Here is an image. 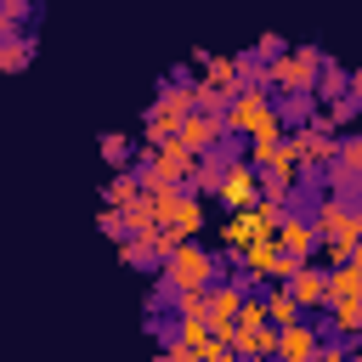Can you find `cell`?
Returning <instances> with one entry per match:
<instances>
[{
	"instance_id": "cell-1",
	"label": "cell",
	"mask_w": 362,
	"mask_h": 362,
	"mask_svg": "<svg viewBox=\"0 0 362 362\" xmlns=\"http://www.w3.org/2000/svg\"><path fill=\"white\" fill-rule=\"evenodd\" d=\"M158 272H164V288L170 294H187V288H209L215 277H226L221 272V255L215 249H204V243H181V249H170L164 260H158Z\"/></svg>"
},
{
	"instance_id": "cell-2",
	"label": "cell",
	"mask_w": 362,
	"mask_h": 362,
	"mask_svg": "<svg viewBox=\"0 0 362 362\" xmlns=\"http://www.w3.org/2000/svg\"><path fill=\"white\" fill-rule=\"evenodd\" d=\"M322 62H328V57H322L317 45H288L283 57L266 62V85H277V90H317Z\"/></svg>"
},
{
	"instance_id": "cell-3",
	"label": "cell",
	"mask_w": 362,
	"mask_h": 362,
	"mask_svg": "<svg viewBox=\"0 0 362 362\" xmlns=\"http://www.w3.org/2000/svg\"><path fill=\"white\" fill-rule=\"evenodd\" d=\"M226 136H255V130H266V124H277V96L266 90V85H243L232 102H226Z\"/></svg>"
},
{
	"instance_id": "cell-4",
	"label": "cell",
	"mask_w": 362,
	"mask_h": 362,
	"mask_svg": "<svg viewBox=\"0 0 362 362\" xmlns=\"http://www.w3.org/2000/svg\"><path fill=\"white\" fill-rule=\"evenodd\" d=\"M277 215H283V209H272V204L226 209V221H221V249L238 255V249H249L255 238H277Z\"/></svg>"
},
{
	"instance_id": "cell-5",
	"label": "cell",
	"mask_w": 362,
	"mask_h": 362,
	"mask_svg": "<svg viewBox=\"0 0 362 362\" xmlns=\"http://www.w3.org/2000/svg\"><path fill=\"white\" fill-rule=\"evenodd\" d=\"M288 147H294L300 170H328V164L339 158V130H334L328 119H305V124L288 136Z\"/></svg>"
},
{
	"instance_id": "cell-6",
	"label": "cell",
	"mask_w": 362,
	"mask_h": 362,
	"mask_svg": "<svg viewBox=\"0 0 362 362\" xmlns=\"http://www.w3.org/2000/svg\"><path fill=\"white\" fill-rule=\"evenodd\" d=\"M221 209H249V204H260V170L249 164V158H226L221 153Z\"/></svg>"
},
{
	"instance_id": "cell-7",
	"label": "cell",
	"mask_w": 362,
	"mask_h": 362,
	"mask_svg": "<svg viewBox=\"0 0 362 362\" xmlns=\"http://www.w3.org/2000/svg\"><path fill=\"white\" fill-rule=\"evenodd\" d=\"M243 283L226 272V277H215L209 283V328H215V339H232L238 334V311H243Z\"/></svg>"
},
{
	"instance_id": "cell-8",
	"label": "cell",
	"mask_w": 362,
	"mask_h": 362,
	"mask_svg": "<svg viewBox=\"0 0 362 362\" xmlns=\"http://www.w3.org/2000/svg\"><path fill=\"white\" fill-rule=\"evenodd\" d=\"M322 339H328V328H322L317 317H300V322L277 328V356H283V362H317Z\"/></svg>"
},
{
	"instance_id": "cell-9",
	"label": "cell",
	"mask_w": 362,
	"mask_h": 362,
	"mask_svg": "<svg viewBox=\"0 0 362 362\" xmlns=\"http://www.w3.org/2000/svg\"><path fill=\"white\" fill-rule=\"evenodd\" d=\"M175 141H181V147H192L198 158H209V153H221V141H226V119H221V113H198V107H192V113L181 119V130H175Z\"/></svg>"
},
{
	"instance_id": "cell-10",
	"label": "cell",
	"mask_w": 362,
	"mask_h": 362,
	"mask_svg": "<svg viewBox=\"0 0 362 362\" xmlns=\"http://www.w3.org/2000/svg\"><path fill=\"white\" fill-rule=\"evenodd\" d=\"M317 221H305V215H294V209H283L277 215V249H288V255H300V260H311L317 255Z\"/></svg>"
},
{
	"instance_id": "cell-11",
	"label": "cell",
	"mask_w": 362,
	"mask_h": 362,
	"mask_svg": "<svg viewBox=\"0 0 362 362\" xmlns=\"http://www.w3.org/2000/svg\"><path fill=\"white\" fill-rule=\"evenodd\" d=\"M288 294L300 300V311H305V317H322V311H328V272H317V266L305 260V266L288 277Z\"/></svg>"
},
{
	"instance_id": "cell-12",
	"label": "cell",
	"mask_w": 362,
	"mask_h": 362,
	"mask_svg": "<svg viewBox=\"0 0 362 362\" xmlns=\"http://www.w3.org/2000/svg\"><path fill=\"white\" fill-rule=\"evenodd\" d=\"M232 351H238V362H272V356H277V328H272V322L238 328V334H232Z\"/></svg>"
},
{
	"instance_id": "cell-13",
	"label": "cell",
	"mask_w": 362,
	"mask_h": 362,
	"mask_svg": "<svg viewBox=\"0 0 362 362\" xmlns=\"http://www.w3.org/2000/svg\"><path fill=\"white\" fill-rule=\"evenodd\" d=\"M198 68H204V79L209 85H221V90H243V57H226V51H198Z\"/></svg>"
},
{
	"instance_id": "cell-14",
	"label": "cell",
	"mask_w": 362,
	"mask_h": 362,
	"mask_svg": "<svg viewBox=\"0 0 362 362\" xmlns=\"http://www.w3.org/2000/svg\"><path fill=\"white\" fill-rule=\"evenodd\" d=\"M322 328H328L334 339H362V294H356V300H328Z\"/></svg>"
},
{
	"instance_id": "cell-15",
	"label": "cell",
	"mask_w": 362,
	"mask_h": 362,
	"mask_svg": "<svg viewBox=\"0 0 362 362\" xmlns=\"http://www.w3.org/2000/svg\"><path fill=\"white\" fill-rule=\"evenodd\" d=\"M356 294H362V260L351 255V260L328 266V300H356Z\"/></svg>"
},
{
	"instance_id": "cell-16",
	"label": "cell",
	"mask_w": 362,
	"mask_h": 362,
	"mask_svg": "<svg viewBox=\"0 0 362 362\" xmlns=\"http://www.w3.org/2000/svg\"><path fill=\"white\" fill-rule=\"evenodd\" d=\"M164 339H170V345H187V351L198 356V351H204V345L215 339V328H209V317H181V322H175V328H170Z\"/></svg>"
},
{
	"instance_id": "cell-17",
	"label": "cell",
	"mask_w": 362,
	"mask_h": 362,
	"mask_svg": "<svg viewBox=\"0 0 362 362\" xmlns=\"http://www.w3.org/2000/svg\"><path fill=\"white\" fill-rule=\"evenodd\" d=\"M147 192H141V170H119L113 181H107V209H130V204H141Z\"/></svg>"
},
{
	"instance_id": "cell-18",
	"label": "cell",
	"mask_w": 362,
	"mask_h": 362,
	"mask_svg": "<svg viewBox=\"0 0 362 362\" xmlns=\"http://www.w3.org/2000/svg\"><path fill=\"white\" fill-rule=\"evenodd\" d=\"M266 311H272V328H288V322H300L305 311H300V300L288 294V283H272L266 288Z\"/></svg>"
},
{
	"instance_id": "cell-19",
	"label": "cell",
	"mask_w": 362,
	"mask_h": 362,
	"mask_svg": "<svg viewBox=\"0 0 362 362\" xmlns=\"http://www.w3.org/2000/svg\"><path fill=\"white\" fill-rule=\"evenodd\" d=\"M170 232H175V238H198V232H204V198H198V192H181V209H175Z\"/></svg>"
},
{
	"instance_id": "cell-20",
	"label": "cell",
	"mask_w": 362,
	"mask_h": 362,
	"mask_svg": "<svg viewBox=\"0 0 362 362\" xmlns=\"http://www.w3.org/2000/svg\"><path fill=\"white\" fill-rule=\"evenodd\" d=\"M28 62H34V40H28V34L0 40V74H23Z\"/></svg>"
},
{
	"instance_id": "cell-21",
	"label": "cell",
	"mask_w": 362,
	"mask_h": 362,
	"mask_svg": "<svg viewBox=\"0 0 362 362\" xmlns=\"http://www.w3.org/2000/svg\"><path fill=\"white\" fill-rule=\"evenodd\" d=\"M277 119L300 130V124L311 119V90H283V102H277Z\"/></svg>"
},
{
	"instance_id": "cell-22",
	"label": "cell",
	"mask_w": 362,
	"mask_h": 362,
	"mask_svg": "<svg viewBox=\"0 0 362 362\" xmlns=\"http://www.w3.org/2000/svg\"><path fill=\"white\" fill-rule=\"evenodd\" d=\"M317 96L328 102V96H351V74L339 68V62H322V74H317Z\"/></svg>"
},
{
	"instance_id": "cell-23",
	"label": "cell",
	"mask_w": 362,
	"mask_h": 362,
	"mask_svg": "<svg viewBox=\"0 0 362 362\" xmlns=\"http://www.w3.org/2000/svg\"><path fill=\"white\" fill-rule=\"evenodd\" d=\"M226 102H232V90H221V85H209V79L192 85V107H198V113H226Z\"/></svg>"
},
{
	"instance_id": "cell-24",
	"label": "cell",
	"mask_w": 362,
	"mask_h": 362,
	"mask_svg": "<svg viewBox=\"0 0 362 362\" xmlns=\"http://www.w3.org/2000/svg\"><path fill=\"white\" fill-rule=\"evenodd\" d=\"M356 113H362V102H356V96H328V113H322V119H328L334 130H345Z\"/></svg>"
},
{
	"instance_id": "cell-25",
	"label": "cell",
	"mask_w": 362,
	"mask_h": 362,
	"mask_svg": "<svg viewBox=\"0 0 362 362\" xmlns=\"http://www.w3.org/2000/svg\"><path fill=\"white\" fill-rule=\"evenodd\" d=\"M334 164L362 181V136H339V158H334Z\"/></svg>"
},
{
	"instance_id": "cell-26",
	"label": "cell",
	"mask_w": 362,
	"mask_h": 362,
	"mask_svg": "<svg viewBox=\"0 0 362 362\" xmlns=\"http://www.w3.org/2000/svg\"><path fill=\"white\" fill-rule=\"evenodd\" d=\"M102 158L124 170V164H130V136H119V130H107V136H102Z\"/></svg>"
},
{
	"instance_id": "cell-27",
	"label": "cell",
	"mask_w": 362,
	"mask_h": 362,
	"mask_svg": "<svg viewBox=\"0 0 362 362\" xmlns=\"http://www.w3.org/2000/svg\"><path fill=\"white\" fill-rule=\"evenodd\" d=\"M192 362H238V351H232V339H209Z\"/></svg>"
},
{
	"instance_id": "cell-28",
	"label": "cell",
	"mask_w": 362,
	"mask_h": 362,
	"mask_svg": "<svg viewBox=\"0 0 362 362\" xmlns=\"http://www.w3.org/2000/svg\"><path fill=\"white\" fill-rule=\"evenodd\" d=\"M96 226H102L107 238H130V232H124V209H107V204H102V215H96Z\"/></svg>"
},
{
	"instance_id": "cell-29",
	"label": "cell",
	"mask_w": 362,
	"mask_h": 362,
	"mask_svg": "<svg viewBox=\"0 0 362 362\" xmlns=\"http://www.w3.org/2000/svg\"><path fill=\"white\" fill-rule=\"evenodd\" d=\"M317 362H351V339H322V351H317Z\"/></svg>"
},
{
	"instance_id": "cell-30",
	"label": "cell",
	"mask_w": 362,
	"mask_h": 362,
	"mask_svg": "<svg viewBox=\"0 0 362 362\" xmlns=\"http://www.w3.org/2000/svg\"><path fill=\"white\" fill-rule=\"evenodd\" d=\"M283 51H288L283 34H260V40H255V57H260V62H272V57H283Z\"/></svg>"
},
{
	"instance_id": "cell-31",
	"label": "cell",
	"mask_w": 362,
	"mask_h": 362,
	"mask_svg": "<svg viewBox=\"0 0 362 362\" xmlns=\"http://www.w3.org/2000/svg\"><path fill=\"white\" fill-rule=\"evenodd\" d=\"M158 362H192V351H187V345H164V356H158Z\"/></svg>"
},
{
	"instance_id": "cell-32",
	"label": "cell",
	"mask_w": 362,
	"mask_h": 362,
	"mask_svg": "<svg viewBox=\"0 0 362 362\" xmlns=\"http://www.w3.org/2000/svg\"><path fill=\"white\" fill-rule=\"evenodd\" d=\"M351 96H356V102H362V68H356V74H351Z\"/></svg>"
},
{
	"instance_id": "cell-33",
	"label": "cell",
	"mask_w": 362,
	"mask_h": 362,
	"mask_svg": "<svg viewBox=\"0 0 362 362\" xmlns=\"http://www.w3.org/2000/svg\"><path fill=\"white\" fill-rule=\"evenodd\" d=\"M356 226H362V204H356Z\"/></svg>"
},
{
	"instance_id": "cell-34",
	"label": "cell",
	"mask_w": 362,
	"mask_h": 362,
	"mask_svg": "<svg viewBox=\"0 0 362 362\" xmlns=\"http://www.w3.org/2000/svg\"><path fill=\"white\" fill-rule=\"evenodd\" d=\"M356 260H362V243H356Z\"/></svg>"
},
{
	"instance_id": "cell-35",
	"label": "cell",
	"mask_w": 362,
	"mask_h": 362,
	"mask_svg": "<svg viewBox=\"0 0 362 362\" xmlns=\"http://www.w3.org/2000/svg\"><path fill=\"white\" fill-rule=\"evenodd\" d=\"M272 362H283V356H272Z\"/></svg>"
}]
</instances>
